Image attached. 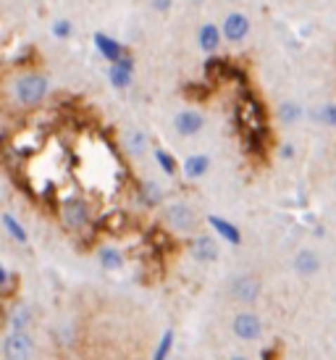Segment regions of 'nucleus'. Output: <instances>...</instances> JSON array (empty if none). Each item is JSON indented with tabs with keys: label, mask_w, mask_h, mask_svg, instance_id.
Returning a JSON list of instances; mask_svg holds the SVG:
<instances>
[{
	"label": "nucleus",
	"mask_w": 336,
	"mask_h": 360,
	"mask_svg": "<svg viewBox=\"0 0 336 360\" xmlns=\"http://www.w3.org/2000/svg\"><path fill=\"white\" fill-rule=\"evenodd\" d=\"M237 124L239 131L245 137L250 153H263L266 155V108L252 98V95H242V101L237 105Z\"/></svg>",
	"instance_id": "f257e3e1"
},
{
	"label": "nucleus",
	"mask_w": 336,
	"mask_h": 360,
	"mask_svg": "<svg viewBox=\"0 0 336 360\" xmlns=\"http://www.w3.org/2000/svg\"><path fill=\"white\" fill-rule=\"evenodd\" d=\"M48 95V79L40 74H27L16 82V101L24 105H37Z\"/></svg>",
	"instance_id": "f03ea898"
},
{
	"label": "nucleus",
	"mask_w": 336,
	"mask_h": 360,
	"mask_svg": "<svg viewBox=\"0 0 336 360\" xmlns=\"http://www.w3.org/2000/svg\"><path fill=\"white\" fill-rule=\"evenodd\" d=\"M60 221L69 226V229H82L87 226L89 221V208L82 198H69V200L60 202Z\"/></svg>",
	"instance_id": "7ed1b4c3"
},
{
	"label": "nucleus",
	"mask_w": 336,
	"mask_h": 360,
	"mask_svg": "<svg viewBox=\"0 0 336 360\" xmlns=\"http://www.w3.org/2000/svg\"><path fill=\"white\" fill-rule=\"evenodd\" d=\"M166 224L174 231H195L198 229V213L189 208V205H168L166 208Z\"/></svg>",
	"instance_id": "20e7f679"
},
{
	"label": "nucleus",
	"mask_w": 336,
	"mask_h": 360,
	"mask_svg": "<svg viewBox=\"0 0 336 360\" xmlns=\"http://www.w3.org/2000/svg\"><path fill=\"white\" fill-rule=\"evenodd\" d=\"M3 352H6V358L11 360H21V358H30L32 352H34V345H32V337L27 331H13L11 337H6L3 342Z\"/></svg>",
	"instance_id": "39448f33"
},
{
	"label": "nucleus",
	"mask_w": 336,
	"mask_h": 360,
	"mask_svg": "<svg viewBox=\"0 0 336 360\" xmlns=\"http://www.w3.org/2000/svg\"><path fill=\"white\" fill-rule=\"evenodd\" d=\"M231 295H234V300L239 302H255L257 295H260V279L257 276H237V279L231 281Z\"/></svg>",
	"instance_id": "423d86ee"
},
{
	"label": "nucleus",
	"mask_w": 336,
	"mask_h": 360,
	"mask_svg": "<svg viewBox=\"0 0 336 360\" xmlns=\"http://www.w3.org/2000/svg\"><path fill=\"white\" fill-rule=\"evenodd\" d=\"M231 329H234V334H237L239 340H257L260 337V331H263V323H260V319H257L255 313H239L237 319H234V323H231Z\"/></svg>",
	"instance_id": "0eeeda50"
},
{
	"label": "nucleus",
	"mask_w": 336,
	"mask_h": 360,
	"mask_svg": "<svg viewBox=\"0 0 336 360\" xmlns=\"http://www.w3.org/2000/svg\"><path fill=\"white\" fill-rule=\"evenodd\" d=\"M247 32H250V21L245 13H228L226 21H224V34H226V40L242 42L247 37Z\"/></svg>",
	"instance_id": "6e6552de"
},
{
	"label": "nucleus",
	"mask_w": 336,
	"mask_h": 360,
	"mask_svg": "<svg viewBox=\"0 0 336 360\" xmlns=\"http://www.w3.org/2000/svg\"><path fill=\"white\" fill-rule=\"evenodd\" d=\"M174 127H176L179 134H184V137H192V134H198L202 127H205V119L200 116L198 110H181L174 121Z\"/></svg>",
	"instance_id": "1a4fd4ad"
},
{
	"label": "nucleus",
	"mask_w": 336,
	"mask_h": 360,
	"mask_svg": "<svg viewBox=\"0 0 336 360\" xmlns=\"http://www.w3.org/2000/svg\"><path fill=\"white\" fill-rule=\"evenodd\" d=\"M131 69H134L131 58L116 60V63H113V66L108 69L110 84H113L116 90H124V87H129V84H131Z\"/></svg>",
	"instance_id": "9d476101"
},
{
	"label": "nucleus",
	"mask_w": 336,
	"mask_h": 360,
	"mask_svg": "<svg viewBox=\"0 0 336 360\" xmlns=\"http://www.w3.org/2000/svg\"><path fill=\"white\" fill-rule=\"evenodd\" d=\"M189 252L195 260H216L218 258V245L210 237H198V240L189 245Z\"/></svg>",
	"instance_id": "9b49d317"
},
{
	"label": "nucleus",
	"mask_w": 336,
	"mask_h": 360,
	"mask_svg": "<svg viewBox=\"0 0 336 360\" xmlns=\"http://www.w3.org/2000/svg\"><path fill=\"white\" fill-rule=\"evenodd\" d=\"M95 42H98V51L103 53V56H105V60H110V63H116V60L124 58V48H121L113 37H108V34L98 32V34H95Z\"/></svg>",
	"instance_id": "f8f14e48"
},
{
	"label": "nucleus",
	"mask_w": 336,
	"mask_h": 360,
	"mask_svg": "<svg viewBox=\"0 0 336 360\" xmlns=\"http://www.w3.org/2000/svg\"><path fill=\"white\" fill-rule=\"evenodd\" d=\"M295 269H297V274H302V276H313V274H318V271H321V258H318L313 250L297 252Z\"/></svg>",
	"instance_id": "ddd939ff"
},
{
	"label": "nucleus",
	"mask_w": 336,
	"mask_h": 360,
	"mask_svg": "<svg viewBox=\"0 0 336 360\" xmlns=\"http://www.w3.org/2000/svg\"><path fill=\"white\" fill-rule=\"evenodd\" d=\"M208 224L218 231V234H221V237H224V240L231 242V245H239V242H242V234H239V229L234 226V224H228V221L218 219V216H210Z\"/></svg>",
	"instance_id": "4468645a"
},
{
	"label": "nucleus",
	"mask_w": 336,
	"mask_h": 360,
	"mask_svg": "<svg viewBox=\"0 0 336 360\" xmlns=\"http://www.w3.org/2000/svg\"><path fill=\"white\" fill-rule=\"evenodd\" d=\"M208 169H210L208 155H189V158L184 160V174H187V179H200Z\"/></svg>",
	"instance_id": "2eb2a0df"
},
{
	"label": "nucleus",
	"mask_w": 336,
	"mask_h": 360,
	"mask_svg": "<svg viewBox=\"0 0 336 360\" xmlns=\"http://www.w3.org/2000/svg\"><path fill=\"white\" fill-rule=\"evenodd\" d=\"M218 42H221V32L213 27V24H205L202 30H200V48L202 51H216Z\"/></svg>",
	"instance_id": "dca6fc26"
},
{
	"label": "nucleus",
	"mask_w": 336,
	"mask_h": 360,
	"mask_svg": "<svg viewBox=\"0 0 336 360\" xmlns=\"http://www.w3.org/2000/svg\"><path fill=\"white\" fill-rule=\"evenodd\" d=\"M145 148H148V137H145L142 131H137V129L127 131V150L131 153V155H139Z\"/></svg>",
	"instance_id": "f3484780"
},
{
	"label": "nucleus",
	"mask_w": 336,
	"mask_h": 360,
	"mask_svg": "<svg viewBox=\"0 0 336 360\" xmlns=\"http://www.w3.org/2000/svg\"><path fill=\"white\" fill-rule=\"evenodd\" d=\"M100 263L105 266V269L116 271L124 266V255L119 250H113V248H105V250H100Z\"/></svg>",
	"instance_id": "a211bd4d"
},
{
	"label": "nucleus",
	"mask_w": 336,
	"mask_h": 360,
	"mask_svg": "<svg viewBox=\"0 0 336 360\" xmlns=\"http://www.w3.org/2000/svg\"><path fill=\"white\" fill-rule=\"evenodd\" d=\"M3 224H6V229L11 231V237L19 242H27V231H24V226H21L19 221L13 219L11 213H3Z\"/></svg>",
	"instance_id": "6ab92c4d"
},
{
	"label": "nucleus",
	"mask_w": 336,
	"mask_h": 360,
	"mask_svg": "<svg viewBox=\"0 0 336 360\" xmlns=\"http://www.w3.org/2000/svg\"><path fill=\"white\" fill-rule=\"evenodd\" d=\"M155 158H158L160 169L166 171L168 176H171V174H176V160H174V155H168L166 150H155Z\"/></svg>",
	"instance_id": "aec40b11"
},
{
	"label": "nucleus",
	"mask_w": 336,
	"mask_h": 360,
	"mask_svg": "<svg viewBox=\"0 0 336 360\" xmlns=\"http://www.w3.org/2000/svg\"><path fill=\"white\" fill-rule=\"evenodd\" d=\"M171 345H174V331L168 329L166 334H163V340H160L158 350H155V360H163L171 352Z\"/></svg>",
	"instance_id": "412c9836"
},
{
	"label": "nucleus",
	"mask_w": 336,
	"mask_h": 360,
	"mask_svg": "<svg viewBox=\"0 0 336 360\" xmlns=\"http://www.w3.org/2000/svg\"><path fill=\"white\" fill-rule=\"evenodd\" d=\"M142 200L148 202V205H158V202H160V190H158V184H148V187L142 190Z\"/></svg>",
	"instance_id": "4be33fe9"
},
{
	"label": "nucleus",
	"mask_w": 336,
	"mask_h": 360,
	"mask_svg": "<svg viewBox=\"0 0 336 360\" xmlns=\"http://www.w3.org/2000/svg\"><path fill=\"white\" fill-rule=\"evenodd\" d=\"M281 119H284V124H292V121H297V119H299V105H295V103L281 105Z\"/></svg>",
	"instance_id": "5701e85b"
},
{
	"label": "nucleus",
	"mask_w": 336,
	"mask_h": 360,
	"mask_svg": "<svg viewBox=\"0 0 336 360\" xmlns=\"http://www.w3.org/2000/svg\"><path fill=\"white\" fill-rule=\"evenodd\" d=\"M318 119L323 121L326 127H336V105H323L321 113H318Z\"/></svg>",
	"instance_id": "b1692460"
},
{
	"label": "nucleus",
	"mask_w": 336,
	"mask_h": 360,
	"mask_svg": "<svg viewBox=\"0 0 336 360\" xmlns=\"http://www.w3.org/2000/svg\"><path fill=\"white\" fill-rule=\"evenodd\" d=\"M53 34H56V37H69V34H71V21H66V19L56 21V24H53Z\"/></svg>",
	"instance_id": "393cba45"
},
{
	"label": "nucleus",
	"mask_w": 336,
	"mask_h": 360,
	"mask_svg": "<svg viewBox=\"0 0 336 360\" xmlns=\"http://www.w3.org/2000/svg\"><path fill=\"white\" fill-rule=\"evenodd\" d=\"M281 155H287V158H292V155H295V150H292V145H284V148H281Z\"/></svg>",
	"instance_id": "a878e982"
},
{
	"label": "nucleus",
	"mask_w": 336,
	"mask_h": 360,
	"mask_svg": "<svg viewBox=\"0 0 336 360\" xmlns=\"http://www.w3.org/2000/svg\"><path fill=\"white\" fill-rule=\"evenodd\" d=\"M6 281H8V274H6V269L0 266V284H6Z\"/></svg>",
	"instance_id": "bb28decb"
},
{
	"label": "nucleus",
	"mask_w": 336,
	"mask_h": 360,
	"mask_svg": "<svg viewBox=\"0 0 336 360\" xmlns=\"http://www.w3.org/2000/svg\"><path fill=\"white\" fill-rule=\"evenodd\" d=\"M155 8H160V11L168 8V0H155Z\"/></svg>",
	"instance_id": "cd10ccee"
}]
</instances>
